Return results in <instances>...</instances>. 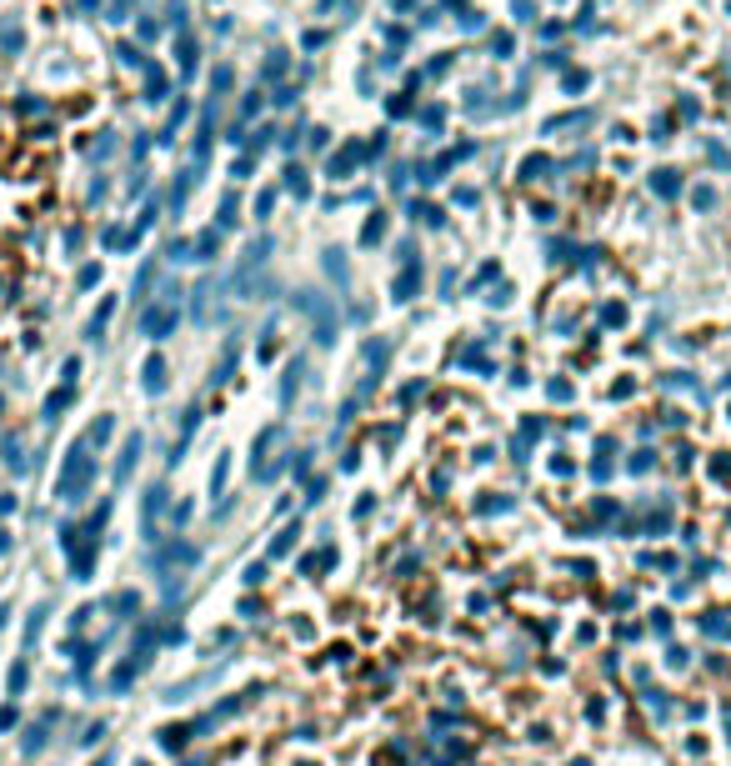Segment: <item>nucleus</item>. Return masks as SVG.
Returning a JSON list of instances; mask_svg holds the SVG:
<instances>
[{
    "label": "nucleus",
    "mask_w": 731,
    "mask_h": 766,
    "mask_svg": "<svg viewBox=\"0 0 731 766\" xmlns=\"http://www.w3.org/2000/svg\"><path fill=\"white\" fill-rule=\"evenodd\" d=\"M21 686H25V661H15L10 666V691H21Z\"/></svg>",
    "instance_id": "obj_1"
}]
</instances>
